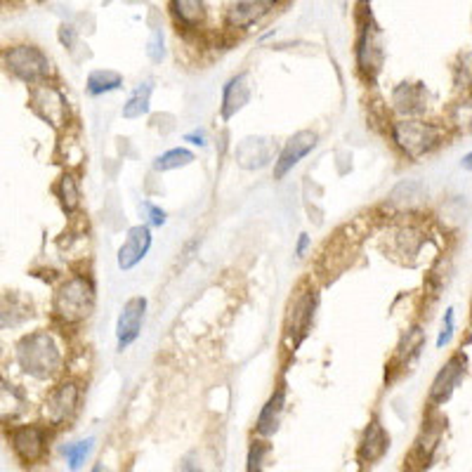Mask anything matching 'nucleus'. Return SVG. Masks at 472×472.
Wrapping results in <instances>:
<instances>
[{
  "label": "nucleus",
  "instance_id": "obj_22",
  "mask_svg": "<svg viewBox=\"0 0 472 472\" xmlns=\"http://www.w3.org/2000/svg\"><path fill=\"white\" fill-rule=\"evenodd\" d=\"M151 92H154V83H151V81H142V83L128 95L126 104L120 109V116L126 120H135L149 114Z\"/></svg>",
  "mask_w": 472,
  "mask_h": 472
},
{
  "label": "nucleus",
  "instance_id": "obj_2",
  "mask_svg": "<svg viewBox=\"0 0 472 472\" xmlns=\"http://www.w3.org/2000/svg\"><path fill=\"white\" fill-rule=\"evenodd\" d=\"M97 303L95 281L88 275H73L62 281L53 295V317L64 326L81 323L92 314Z\"/></svg>",
  "mask_w": 472,
  "mask_h": 472
},
{
  "label": "nucleus",
  "instance_id": "obj_12",
  "mask_svg": "<svg viewBox=\"0 0 472 472\" xmlns=\"http://www.w3.org/2000/svg\"><path fill=\"white\" fill-rule=\"evenodd\" d=\"M357 64L366 76H376L383 64V41H380V31L373 24V19H366L361 26L357 41Z\"/></svg>",
  "mask_w": 472,
  "mask_h": 472
},
{
  "label": "nucleus",
  "instance_id": "obj_18",
  "mask_svg": "<svg viewBox=\"0 0 472 472\" xmlns=\"http://www.w3.org/2000/svg\"><path fill=\"white\" fill-rule=\"evenodd\" d=\"M251 102V83H248V73H236L225 83L222 88V120H229L239 114L246 104Z\"/></svg>",
  "mask_w": 472,
  "mask_h": 472
},
{
  "label": "nucleus",
  "instance_id": "obj_10",
  "mask_svg": "<svg viewBox=\"0 0 472 472\" xmlns=\"http://www.w3.org/2000/svg\"><path fill=\"white\" fill-rule=\"evenodd\" d=\"M466 373H467V357L463 352L454 354L442 369L437 371L435 380H432L430 385L432 404H444V401L451 400V395H454L456 390L460 388V383H463Z\"/></svg>",
  "mask_w": 472,
  "mask_h": 472
},
{
  "label": "nucleus",
  "instance_id": "obj_31",
  "mask_svg": "<svg viewBox=\"0 0 472 472\" xmlns=\"http://www.w3.org/2000/svg\"><path fill=\"white\" fill-rule=\"evenodd\" d=\"M269 454L267 442L263 439H255L248 448V472H265V458Z\"/></svg>",
  "mask_w": 472,
  "mask_h": 472
},
{
  "label": "nucleus",
  "instance_id": "obj_15",
  "mask_svg": "<svg viewBox=\"0 0 472 472\" xmlns=\"http://www.w3.org/2000/svg\"><path fill=\"white\" fill-rule=\"evenodd\" d=\"M31 317H34V305L26 295L17 291L0 294V331L22 329Z\"/></svg>",
  "mask_w": 472,
  "mask_h": 472
},
{
  "label": "nucleus",
  "instance_id": "obj_30",
  "mask_svg": "<svg viewBox=\"0 0 472 472\" xmlns=\"http://www.w3.org/2000/svg\"><path fill=\"white\" fill-rule=\"evenodd\" d=\"M147 54H149V60L156 62V64H161L166 60V38H163L161 26H156L151 31L149 41H147Z\"/></svg>",
  "mask_w": 472,
  "mask_h": 472
},
{
  "label": "nucleus",
  "instance_id": "obj_20",
  "mask_svg": "<svg viewBox=\"0 0 472 472\" xmlns=\"http://www.w3.org/2000/svg\"><path fill=\"white\" fill-rule=\"evenodd\" d=\"M390 448V437L385 432L383 423L378 419H371L366 425L364 435H361V444H359V456L366 463H376V460L383 458Z\"/></svg>",
  "mask_w": 472,
  "mask_h": 472
},
{
  "label": "nucleus",
  "instance_id": "obj_36",
  "mask_svg": "<svg viewBox=\"0 0 472 472\" xmlns=\"http://www.w3.org/2000/svg\"><path fill=\"white\" fill-rule=\"evenodd\" d=\"M182 472H201V466H198V460H197V454L185 456V460H182Z\"/></svg>",
  "mask_w": 472,
  "mask_h": 472
},
{
  "label": "nucleus",
  "instance_id": "obj_9",
  "mask_svg": "<svg viewBox=\"0 0 472 472\" xmlns=\"http://www.w3.org/2000/svg\"><path fill=\"white\" fill-rule=\"evenodd\" d=\"M144 314H147V298H142V295H135L120 307V314L116 319V347L120 352L128 350L140 338Z\"/></svg>",
  "mask_w": 472,
  "mask_h": 472
},
{
  "label": "nucleus",
  "instance_id": "obj_7",
  "mask_svg": "<svg viewBox=\"0 0 472 472\" xmlns=\"http://www.w3.org/2000/svg\"><path fill=\"white\" fill-rule=\"evenodd\" d=\"M10 444L17 458L26 466H34L48 454V430L43 425H14L10 430Z\"/></svg>",
  "mask_w": 472,
  "mask_h": 472
},
{
  "label": "nucleus",
  "instance_id": "obj_8",
  "mask_svg": "<svg viewBox=\"0 0 472 472\" xmlns=\"http://www.w3.org/2000/svg\"><path fill=\"white\" fill-rule=\"evenodd\" d=\"M319 142V135L314 130H298L286 140L284 149L275 159V179H284Z\"/></svg>",
  "mask_w": 472,
  "mask_h": 472
},
{
  "label": "nucleus",
  "instance_id": "obj_4",
  "mask_svg": "<svg viewBox=\"0 0 472 472\" xmlns=\"http://www.w3.org/2000/svg\"><path fill=\"white\" fill-rule=\"evenodd\" d=\"M3 66L13 73L17 81L26 85L45 83L53 73V62L38 45L31 43H19V45H10L3 53Z\"/></svg>",
  "mask_w": 472,
  "mask_h": 472
},
{
  "label": "nucleus",
  "instance_id": "obj_23",
  "mask_svg": "<svg viewBox=\"0 0 472 472\" xmlns=\"http://www.w3.org/2000/svg\"><path fill=\"white\" fill-rule=\"evenodd\" d=\"M120 88H123V76L114 69H95L88 73V81H85V90L90 97L109 95Z\"/></svg>",
  "mask_w": 472,
  "mask_h": 472
},
{
  "label": "nucleus",
  "instance_id": "obj_3",
  "mask_svg": "<svg viewBox=\"0 0 472 472\" xmlns=\"http://www.w3.org/2000/svg\"><path fill=\"white\" fill-rule=\"evenodd\" d=\"M390 138H392V142L401 154L416 161V159H423L442 144L444 130L435 123H428V120L401 119L392 123Z\"/></svg>",
  "mask_w": 472,
  "mask_h": 472
},
{
  "label": "nucleus",
  "instance_id": "obj_1",
  "mask_svg": "<svg viewBox=\"0 0 472 472\" xmlns=\"http://www.w3.org/2000/svg\"><path fill=\"white\" fill-rule=\"evenodd\" d=\"M14 364L34 380H53L64 369V350L60 338L48 329L24 333L14 345Z\"/></svg>",
  "mask_w": 472,
  "mask_h": 472
},
{
  "label": "nucleus",
  "instance_id": "obj_5",
  "mask_svg": "<svg viewBox=\"0 0 472 472\" xmlns=\"http://www.w3.org/2000/svg\"><path fill=\"white\" fill-rule=\"evenodd\" d=\"M81 400H83V388L73 378H66L62 383L54 385L50 390V395L45 397L43 404V419L50 428H60V425L69 423L81 409Z\"/></svg>",
  "mask_w": 472,
  "mask_h": 472
},
{
  "label": "nucleus",
  "instance_id": "obj_13",
  "mask_svg": "<svg viewBox=\"0 0 472 472\" xmlns=\"http://www.w3.org/2000/svg\"><path fill=\"white\" fill-rule=\"evenodd\" d=\"M317 291H305L294 300L291 312H288V323H286V335L294 338V347H298L300 342L305 341V335L310 333L312 322H314V310H317Z\"/></svg>",
  "mask_w": 472,
  "mask_h": 472
},
{
  "label": "nucleus",
  "instance_id": "obj_11",
  "mask_svg": "<svg viewBox=\"0 0 472 472\" xmlns=\"http://www.w3.org/2000/svg\"><path fill=\"white\" fill-rule=\"evenodd\" d=\"M151 244H154V236H151V229L147 225H135V227L128 229L126 239L116 253V265H119L120 272H130V269L138 267L144 257L149 255Z\"/></svg>",
  "mask_w": 472,
  "mask_h": 472
},
{
  "label": "nucleus",
  "instance_id": "obj_21",
  "mask_svg": "<svg viewBox=\"0 0 472 472\" xmlns=\"http://www.w3.org/2000/svg\"><path fill=\"white\" fill-rule=\"evenodd\" d=\"M284 411H286V388H276L272 392V397L267 400V404L263 407L260 416H257L255 430L260 437L275 435L279 430L281 419H284Z\"/></svg>",
  "mask_w": 472,
  "mask_h": 472
},
{
  "label": "nucleus",
  "instance_id": "obj_29",
  "mask_svg": "<svg viewBox=\"0 0 472 472\" xmlns=\"http://www.w3.org/2000/svg\"><path fill=\"white\" fill-rule=\"evenodd\" d=\"M140 213H142V225H147L149 229L163 227L168 222V213L161 206L151 204V201H142L140 204Z\"/></svg>",
  "mask_w": 472,
  "mask_h": 472
},
{
  "label": "nucleus",
  "instance_id": "obj_17",
  "mask_svg": "<svg viewBox=\"0 0 472 472\" xmlns=\"http://www.w3.org/2000/svg\"><path fill=\"white\" fill-rule=\"evenodd\" d=\"M392 107L404 119H419L428 109V92L420 83H401L392 90Z\"/></svg>",
  "mask_w": 472,
  "mask_h": 472
},
{
  "label": "nucleus",
  "instance_id": "obj_26",
  "mask_svg": "<svg viewBox=\"0 0 472 472\" xmlns=\"http://www.w3.org/2000/svg\"><path fill=\"white\" fill-rule=\"evenodd\" d=\"M173 13L178 22L187 29H197L206 19L204 0H173Z\"/></svg>",
  "mask_w": 472,
  "mask_h": 472
},
{
  "label": "nucleus",
  "instance_id": "obj_6",
  "mask_svg": "<svg viewBox=\"0 0 472 472\" xmlns=\"http://www.w3.org/2000/svg\"><path fill=\"white\" fill-rule=\"evenodd\" d=\"M29 102L31 109H34L45 123L57 128V130L69 123V102H66V97L62 95V90L50 83V81L31 85Z\"/></svg>",
  "mask_w": 472,
  "mask_h": 472
},
{
  "label": "nucleus",
  "instance_id": "obj_37",
  "mask_svg": "<svg viewBox=\"0 0 472 472\" xmlns=\"http://www.w3.org/2000/svg\"><path fill=\"white\" fill-rule=\"evenodd\" d=\"M92 472H114V470H111V467L104 466V463H97V466L92 467Z\"/></svg>",
  "mask_w": 472,
  "mask_h": 472
},
{
  "label": "nucleus",
  "instance_id": "obj_25",
  "mask_svg": "<svg viewBox=\"0 0 472 472\" xmlns=\"http://www.w3.org/2000/svg\"><path fill=\"white\" fill-rule=\"evenodd\" d=\"M54 194L60 198V206L64 213H76L81 206V185L73 173H64L60 182L54 185Z\"/></svg>",
  "mask_w": 472,
  "mask_h": 472
},
{
  "label": "nucleus",
  "instance_id": "obj_32",
  "mask_svg": "<svg viewBox=\"0 0 472 472\" xmlns=\"http://www.w3.org/2000/svg\"><path fill=\"white\" fill-rule=\"evenodd\" d=\"M454 333H456V310L454 307H447V312H444L442 331H439V335H437V347H439V350L447 347L448 342H451V338H454Z\"/></svg>",
  "mask_w": 472,
  "mask_h": 472
},
{
  "label": "nucleus",
  "instance_id": "obj_28",
  "mask_svg": "<svg viewBox=\"0 0 472 472\" xmlns=\"http://www.w3.org/2000/svg\"><path fill=\"white\" fill-rule=\"evenodd\" d=\"M397 189L404 192V198H392V204L404 206V208H411L413 204H419V201H423L425 198V187L420 185V182H413V179H409V182H401Z\"/></svg>",
  "mask_w": 472,
  "mask_h": 472
},
{
  "label": "nucleus",
  "instance_id": "obj_14",
  "mask_svg": "<svg viewBox=\"0 0 472 472\" xmlns=\"http://www.w3.org/2000/svg\"><path fill=\"white\" fill-rule=\"evenodd\" d=\"M234 156L246 170H263L275 161V142L267 138H246L236 144Z\"/></svg>",
  "mask_w": 472,
  "mask_h": 472
},
{
  "label": "nucleus",
  "instance_id": "obj_33",
  "mask_svg": "<svg viewBox=\"0 0 472 472\" xmlns=\"http://www.w3.org/2000/svg\"><path fill=\"white\" fill-rule=\"evenodd\" d=\"M185 142L194 144V147H206L208 144V132H206V128H197V130L187 132Z\"/></svg>",
  "mask_w": 472,
  "mask_h": 472
},
{
  "label": "nucleus",
  "instance_id": "obj_27",
  "mask_svg": "<svg viewBox=\"0 0 472 472\" xmlns=\"http://www.w3.org/2000/svg\"><path fill=\"white\" fill-rule=\"evenodd\" d=\"M92 447H95V439H92V437L62 447V456L66 458V466H69V470H73V472L81 470V467L85 466L88 456L92 454Z\"/></svg>",
  "mask_w": 472,
  "mask_h": 472
},
{
  "label": "nucleus",
  "instance_id": "obj_35",
  "mask_svg": "<svg viewBox=\"0 0 472 472\" xmlns=\"http://www.w3.org/2000/svg\"><path fill=\"white\" fill-rule=\"evenodd\" d=\"M60 41L62 45H66V48H72L73 41H76V34H73V26H62L60 29Z\"/></svg>",
  "mask_w": 472,
  "mask_h": 472
},
{
  "label": "nucleus",
  "instance_id": "obj_16",
  "mask_svg": "<svg viewBox=\"0 0 472 472\" xmlns=\"http://www.w3.org/2000/svg\"><path fill=\"white\" fill-rule=\"evenodd\" d=\"M276 0H232L227 7L229 29H248L275 10Z\"/></svg>",
  "mask_w": 472,
  "mask_h": 472
},
{
  "label": "nucleus",
  "instance_id": "obj_24",
  "mask_svg": "<svg viewBox=\"0 0 472 472\" xmlns=\"http://www.w3.org/2000/svg\"><path fill=\"white\" fill-rule=\"evenodd\" d=\"M197 161V154L187 147H175V149H168L163 154H159L151 163L156 173H170V170H179V168L192 166Z\"/></svg>",
  "mask_w": 472,
  "mask_h": 472
},
{
  "label": "nucleus",
  "instance_id": "obj_19",
  "mask_svg": "<svg viewBox=\"0 0 472 472\" xmlns=\"http://www.w3.org/2000/svg\"><path fill=\"white\" fill-rule=\"evenodd\" d=\"M29 400L24 390L0 376V423H14L24 416Z\"/></svg>",
  "mask_w": 472,
  "mask_h": 472
},
{
  "label": "nucleus",
  "instance_id": "obj_34",
  "mask_svg": "<svg viewBox=\"0 0 472 472\" xmlns=\"http://www.w3.org/2000/svg\"><path fill=\"white\" fill-rule=\"evenodd\" d=\"M310 248H312L310 234H300V236H298V244H295V255H298V257H305Z\"/></svg>",
  "mask_w": 472,
  "mask_h": 472
}]
</instances>
